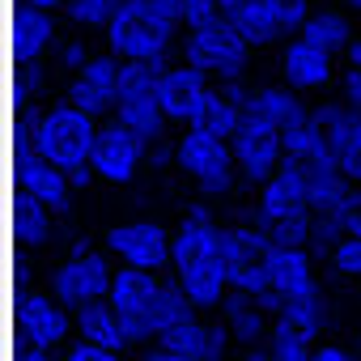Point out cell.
Listing matches in <instances>:
<instances>
[{
    "label": "cell",
    "instance_id": "obj_38",
    "mask_svg": "<svg viewBox=\"0 0 361 361\" xmlns=\"http://www.w3.org/2000/svg\"><path fill=\"white\" fill-rule=\"evenodd\" d=\"M90 47L81 43V39H68V43H56V64L64 68V73H81L85 64H90Z\"/></svg>",
    "mask_w": 361,
    "mask_h": 361
},
{
    "label": "cell",
    "instance_id": "obj_11",
    "mask_svg": "<svg viewBox=\"0 0 361 361\" xmlns=\"http://www.w3.org/2000/svg\"><path fill=\"white\" fill-rule=\"evenodd\" d=\"M111 281H115V268H111V259H106L102 251H73L64 264H56V272H51V293H56L68 310H77V306H85V302L106 298V293H111Z\"/></svg>",
    "mask_w": 361,
    "mask_h": 361
},
{
    "label": "cell",
    "instance_id": "obj_17",
    "mask_svg": "<svg viewBox=\"0 0 361 361\" xmlns=\"http://www.w3.org/2000/svg\"><path fill=\"white\" fill-rule=\"evenodd\" d=\"M18 188H22L18 200H35V204L51 209V213H68L73 209V192H77L73 178H68V170L56 166V161H47V157H39V153H26L22 157V166H18Z\"/></svg>",
    "mask_w": 361,
    "mask_h": 361
},
{
    "label": "cell",
    "instance_id": "obj_9",
    "mask_svg": "<svg viewBox=\"0 0 361 361\" xmlns=\"http://www.w3.org/2000/svg\"><path fill=\"white\" fill-rule=\"evenodd\" d=\"M68 336H77L73 327V310L56 298V293H26L18 302V348H43L56 353L68 344Z\"/></svg>",
    "mask_w": 361,
    "mask_h": 361
},
{
    "label": "cell",
    "instance_id": "obj_36",
    "mask_svg": "<svg viewBox=\"0 0 361 361\" xmlns=\"http://www.w3.org/2000/svg\"><path fill=\"white\" fill-rule=\"evenodd\" d=\"M327 259H331V268H336L340 276H353V281H361V234H344Z\"/></svg>",
    "mask_w": 361,
    "mask_h": 361
},
{
    "label": "cell",
    "instance_id": "obj_22",
    "mask_svg": "<svg viewBox=\"0 0 361 361\" xmlns=\"http://www.w3.org/2000/svg\"><path fill=\"white\" fill-rule=\"evenodd\" d=\"M13 43H18V51H22V64H39V60H43L47 51H56V43H60L56 13L18 5V35H13Z\"/></svg>",
    "mask_w": 361,
    "mask_h": 361
},
{
    "label": "cell",
    "instance_id": "obj_20",
    "mask_svg": "<svg viewBox=\"0 0 361 361\" xmlns=\"http://www.w3.org/2000/svg\"><path fill=\"white\" fill-rule=\"evenodd\" d=\"M323 128H327V145H331V161L361 183V111L348 106V102H323L314 106Z\"/></svg>",
    "mask_w": 361,
    "mask_h": 361
},
{
    "label": "cell",
    "instance_id": "obj_16",
    "mask_svg": "<svg viewBox=\"0 0 361 361\" xmlns=\"http://www.w3.org/2000/svg\"><path fill=\"white\" fill-rule=\"evenodd\" d=\"M281 77L298 94H319V90H327L336 81V51L319 47L306 35H293L285 43V51H281Z\"/></svg>",
    "mask_w": 361,
    "mask_h": 361
},
{
    "label": "cell",
    "instance_id": "obj_45",
    "mask_svg": "<svg viewBox=\"0 0 361 361\" xmlns=\"http://www.w3.org/2000/svg\"><path fill=\"white\" fill-rule=\"evenodd\" d=\"M314 5H319V0H314Z\"/></svg>",
    "mask_w": 361,
    "mask_h": 361
},
{
    "label": "cell",
    "instance_id": "obj_15",
    "mask_svg": "<svg viewBox=\"0 0 361 361\" xmlns=\"http://www.w3.org/2000/svg\"><path fill=\"white\" fill-rule=\"evenodd\" d=\"M119 81H123V60L115 51H94L90 64L68 77V102H77L81 111L102 119L106 111H115Z\"/></svg>",
    "mask_w": 361,
    "mask_h": 361
},
{
    "label": "cell",
    "instance_id": "obj_23",
    "mask_svg": "<svg viewBox=\"0 0 361 361\" xmlns=\"http://www.w3.org/2000/svg\"><path fill=\"white\" fill-rule=\"evenodd\" d=\"M272 234L251 217V221H238V226H226V264H230V276L234 272H247V268H259L272 251Z\"/></svg>",
    "mask_w": 361,
    "mask_h": 361
},
{
    "label": "cell",
    "instance_id": "obj_2",
    "mask_svg": "<svg viewBox=\"0 0 361 361\" xmlns=\"http://www.w3.org/2000/svg\"><path fill=\"white\" fill-rule=\"evenodd\" d=\"M106 298L123 314L132 344H153L170 327L188 323L196 314V302L183 293V285L174 276L166 281L161 272H145V268H128V264L115 268V281H111Z\"/></svg>",
    "mask_w": 361,
    "mask_h": 361
},
{
    "label": "cell",
    "instance_id": "obj_37",
    "mask_svg": "<svg viewBox=\"0 0 361 361\" xmlns=\"http://www.w3.org/2000/svg\"><path fill=\"white\" fill-rule=\"evenodd\" d=\"M178 13H183V30H196V26L221 22L226 5H221V0H178Z\"/></svg>",
    "mask_w": 361,
    "mask_h": 361
},
{
    "label": "cell",
    "instance_id": "obj_6",
    "mask_svg": "<svg viewBox=\"0 0 361 361\" xmlns=\"http://www.w3.org/2000/svg\"><path fill=\"white\" fill-rule=\"evenodd\" d=\"M161 68L166 64H149V60H123V81H119V98H115V119H123L128 128H136L149 145L161 140L166 132V106H161Z\"/></svg>",
    "mask_w": 361,
    "mask_h": 361
},
{
    "label": "cell",
    "instance_id": "obj_14",
    "mask_svg": "<svg viewBox=\"0 0 361 361\" xmlns=\"http://www.w3.org/2000/svg\"><path fill=\"white\" fill-rule=\"evenodd\" d=\"M298 213H310V183H306V161H293L285 157L281 170L259 183V196H255V221L259 226H272L281 217H298Z\"/></svg>",
    "mask_w": 361,
    "mask_h": 361
},
{
    "label": "cell",
    "instance_id": "obj_18",
    "mask_svg": "<svg viewBox=\"0 0 361 361\" xmlns=\"http://www.w3.org/2000/svg\"><path fill=\"white\" fill-rule=\"evenodd\" d=\"M157 344H166L170 353H178L183 361H226L230 357V344H234V331L226 327V319L213 323V319L192 314L188 323L170 327Z\"/></svg>",
    "mask_w": 361,
    "mask_h": 361
},
{
    "label": "cell",
    "instance_id": "obj_29",
    "mask_svg": "<svg viewBox=\"0 0 361 361\" xmlns=\"http://www.w3.org/2000/svg\"><path fill=\"white\" fill-rule=\"evenodd\" d=\"M276 319H285V323H293L298 331H306L310 340H319L323 327H327V298H323V293H310V298L285 302V310H281Z\"/></svg>",
    "mask_w": 361,
    "mask_h": 361
},
{
    "label": "cell",
    "instance_id": "obj_31",
    "mask_svg": "<svg viewBox=\"0 0 361 361\" xmlns=\"http://www.w3.org/2000/svg\"><path fill=\"white\" fill-rule=\"evenodd\" d=\"M51 209L35 204V200H18V243L22 247H43L51 238Z\"/></svg>",
    "mask_w": 361,
    "mask_h": 361
},
{
    "label": "cell",
    "instance_id": "obj_8",
    "mask_svg": "<svg viewBox=\"0 0 361 361\" xmlns=\"http://www.w3.org/2000/svg\"><path fill=\"white\" fill-rule=\"evenodd\" d=\"M106 255H115L128 268L145 272H170L174 264V234L161 221H119L106 230Z\"/></svg>",
    "mask_w": 361,
    "mask_h": 361
},
{
    "label": "cell",
    "instance_id": "obj_43",
    "mask_svg": "<svg viewBox=\"0 0 361 361\" xmlns=\"http://www.w3.org/2000/svg\"><path fill=\"white\" fill-rule=\"evenodd\" d=\"M243 361H276V357L268 353V344H255V348H247V353H243Z\"/></svg>",
    "mask_w": 361,
    "mask_h": 361
},
{
    "label": "cell",
    "instance_id": "obj_28",
    "mask_svg": "<svg viewBox=\"0 0 361 361\" xmlns=\"http://www.w3.org/2000/svg\"><path fill=\"white\" fill-rule=\"evenodd\" d=\"M314 344H319V340H310V336H306V331H298L293 323L272 319V331H268V353H272L276 361H310V357H314Z\"/></svg>",
    "mask_w": 361,
    "mask_h": 361
},
{
    "label": "cell",
    "instance_id": "obj_30",
    "mask_svg": "<svg viewBox=\"0 0 361 361\" xmlns=\"http://www.w3.org/2000/svg\"><path fill=\"white\" fill-rule=\"evenodd\" d=\"M243 115H247V111H243L238 102H230V98L217 90V94H213V102L204 106V115H200V123H196V128H204V132H213V136L234 140V132L243 128Z\"/></svg>",
    "mask_w": 361,
    "mask_h": 361
},
{
    "label": "cell",
    "instance_id": "obj_10",
    "mask_svg": "<svg viewBox=\"0 0 361 361\" xmlns=\"http://www.w3.org/2000/svg\"><path fill=\"white\" fill-rule=\"evenodd\" d=\"M234 157H238V174H243V183H268V178L281 170L285 161V140H281V128H272L268 119L259 115H243V128L234 132Z\"/></svg>",
    "mask_w": 361,
    "mask_h": 361
},
{
    "label": "cell",
    "instance_id": "obj_27",
    "mask_svg": "<svg viewBox=\"0 0 361 361\" xmlns=\"http://www.w3.org/2000/svg\"><path fill=\"white\" fill-rule=\"evenodd\" d=\"M302 35L314 39L319 47L336 51V56H344V47L357 39L353 26H348V9H336V5H314V13H310V22L302 26Z\"/></svg>",
    "mask_w": 361,
    "mask_h": 361
},
{
    "label": "cell",
    "instance_id": "obj_35",
    "mask_svg": "<svg viewBox=\"0 0 361 361\" xmlns=\"http://www.w3.org/2000/svg\"><path fill=\"white\" fill-rule=\"evenodd\" d=\"M268 5H272V13H276L285 35H302V26L314 13V0H268Z\"/></svg>",
    "mask_w": 361,
    "mask_h": 361
},
{
    "label": "cell",
    "instance_id": "obj_46",
    "mask_svg": "<svg viewBox=\"0 0 361 361\" xmlns=\"http://www.w3.org/2000/svg\"><path fill=\"white\" fill-rule=\"evenodd\" d=\"M357 285H361V281H357Z\"/></svg>",
    "mask_w": 361,
    "mask_h": 361
},
{
    "label": "cell",
    "instance_id": "obj_4",
    "mask_svg": "<svg viewBox=\"0 0 361 361\" xmlns=\"http://www.w3.org/2000/svg\"><path fill=\"white\" fill-rule=\"evenodd\" d=\"M98 132H102L98 115H90V111H81L77 102H68V98H64V102H56L51 111L35 115V123L22 132V145H26L30 153L47 157V161H56V166L73 170V166L94 161Z\"/></svg>",
    "mask_w": 361,
    "mask_h": 361
},
{
    "label": "cell",
    "instance_id": "obj_25",
    "mask_svg": "<svg viewBox=\"0 0 361 361\" xmlns=\"http://www.w3.org/2000/svg\"><path fill=\"white\" fill-rule=\"evenodd\" d=\"M281 140H285V157H293V161H306V166L331 161L327 128H323V119H319V111H314V106H310L302 119H293V123L281 132Z\"/></svg>",
    "mask_w": 361,
    "mask_h": 361
},
{
    "label": "cell",
    "instance_id": "obj_39",
    "mask_svg": "<svg viewBox=\"0 0 361 361\" xmlns=\"http://www.w3.org/2000/svg\"><path fill=\"white\" fill-rule=\"evenodd\" d=\"M64 361H123V353H115V348H102V344L73 340V344L64 348Z\"/></svg>",
    "mask_w": 361,
    "mask_h": 361
},
{
    "label": "cell",
    "instance_id": "obj_42",
    "mask_svg": "<svg viewBox=\"0 0 361 361\" xmlns=\"http://www.w3.org/2000/svg\"><path fill=\"white\" fill-rule=\"evenodd\" d=\"M18 5H26V9H47V13H56V9H64L68 0H18Z\"/></svg>",
    "mask_w": 361,
    "mask_h": 361
},
{
    "label": "cell",
    "instance_id": "obj_34",
    "mask_svg": "<svg viewBox=\"0 0 361 361\" xmlns=\"http://www.w3.org/2000/svg\"><path fill=\"white\" fill-rule=\"evenodd\" d=\"M340 98L361 111V39L344 47V73H340Z\"/></svg>",
    "mask_w": 361,
    "mask_h": 361
},
{
    "label": "cell",
    "instance_id": "obj_24",
    "mask_svg": "<svg viewBox=\"0 0 361 361\" xmlns=\"http://www.w3.org/2000/svg\"><path fill=\"white\" fill-rule=\"evenodd\" d=\"M221 319H226V327L234 331V340H238V344H247V348L268 344L272 314H268L255 298H247V293H234V289H230V298L221 302Z\"/></svg>",
    "mask_w": 361,
    "mask_h": 361
},
{
    "label": "cell",
    "instance_id": "obj_13",
    "mask_svg": "<svg viewBox=\"0 0 361 361\" xmlns=\"http://www.w3.org/2000/svg\"><path fill=\"white\" fill-rule=\"evenodd\" d=\"M145 153H149V140L128 128L123 119H111L102 123L98 132V149H94V170L102 183H132L136 170L145 166Z\"/></svg>",
    "mask_w": 361,
    "mask_h": 361
},
{
    "label": "cell",
    "instance_id": "obj_40",
    "mask_svg": "<svg viewBox=\"0 0 361 361\" xmlns=\"http://www.w3.org/2000/svg\"><path fill=\"white\" fill-rule=\"evenodd\" d=\"M310 361H361V353L348 348V344H314Z\"/></svg>",
    "mask_w": 361,
    "mask_h": 361
},
{
    "label": "cell",
    "instance_id": "obj_5",
    "mask_svg": "<svg viewBox=\"0 0 361 361\" xmlns=\"http://www.w3.org/2000/svg\"><path fill=\"white\" fill-rule=\"evenodd\" d=\"M174 161L204 196H230L238 183V157L226 136H213L204 128H183V136L174 140Z\"/></svg>",
    "mask_w": 361,
    "mask_h": 361
},
{
    "label": "cell",
    "instance_id": "obj_41",
    "mask_svg": "<svg viewBox=\"0 0 361 361\" xmlns=\"http://www.w3.org/2000/svg\"><path fill=\"white\" fill-rule=\"evenodd\" d=\"M136 361H183V357H178V353H170L166 344H157V340H153V344H145V348L136 353Z\"/></svg>",
    "mask_w": 361,
    "mask_h": 361
},
{
    "label": "cell",
    "instance_id": "obj_12",
    "mask_svg": "<svg viewBox=\"0 0 361 361\" xmlns=\"http://www.w3.org/2000/svg\"><path fill=\"white\" fill-rule=\"evenodd\" d=\"M213 77L192 68V64H166L161 68V106H166V119L178 123V128H196L204 106L213 102Z\"/></svg>",
    "mask_w": 361,
    "mask_h": 361
},
{
    "label": "cell",
    "instance_id": "obj_32",
    "mask_svg": "<svg viewBox=\"0 0 361 361\" xmlns=\"http://www.w3.org/2000/svg\"><path fill=\"white\" fill-rule=\"evenodd\" d=\"M123 0H68L64 13L77 30H106V22L115 18V9Z\"/></svg>",
    "mask_w": 361,
    "mask_h": 361
},
{
    "label": "cell",
    "instance_id": "obj_21",
    "mask_svg": "<svg viewBox=\"0 0 361 361\" xmlns=\"http://www.w3.org/2000/svg\"><path fill=\"white\" fill-rule=\"evenodd\" d=\"M73 327H77V340H85V344H102V348H115V353L136 348L132 336H128V323L111 306V298H98V302L77 306L73 310Z\"/></svg>",
    "mask_w": 361,
    "mask_h": 361
},
{
    "label": "cell",
    "instance_id": "obj_3",
    "mask_svg": "<svg viewBox=\"0 0 361 361\" xmlns=\"http://www.w3.org/2000/svg\"><path fill=\"white\" fill-rule=\"evenodd\" d=\"M178 30H183L178 0H123L115 18L106 22L102 39H106V51H115L119 60L166 64Z\"/></svg>",
    "mask_w": 361,
    "mask_h": 361
},
{
    "label": "cell",
    "instance_id": "obj_1",
    "mask_svg": "<svg viewBox=\"0 0 361 361\" xmlns=\"http://www.w3.org/2000/svg\"><path fill=\"white\" fill-rule=\"evenodd\" d=\"M170 276L183 285V293L196 302V310H221V302L230 298L226 226H217L204 204H192L174 230Z\"/></svg>",
    "mask_w": 361,
    "mask_h": 361
},
{
    "label": "cell",
    "instance_id": "obj_26",
    "mask_svg": "<svg viewBox=\"0 0 361 361\" xmlns=\"http://www.w3.org/2000/svg\"><path fill=\"white\" fill-rule=\"evenodd\" d=\"M247 111L285 132V128H289L293 119H302L310 106H302V94L289 90V85H259V90L251 94V106H247Z\"/></svg>",
    "mask_w": 361,
    "mask_h": 361
},
{
    "label": "cell",
    "instance_id": "obj_7",
    "mask_svg": "<svg viewBox=\"0 0 361 361\" xmlns=\"http://www.w3.org/2000/svg\"><path fill=\"white\" fill-rule=\"evenodd\" d=\"M251 43L221 18L209 26H196L183 35V64L209 73L213 81H243L247 64H251Z\"/></svg>",
    "mask_w": 361,
    "mask_h": 361
},
{
    "label": "cell",
    "instance_id": "obj_33",
    "mask_svg": "<svg viewBox=\"0 0 361 361\" xmlns=\"http://www.w3.org/2000/svg\"><path fill=\"white\" fill-rule=\"evenodd\" d=\"M310 226H314V213H298V217H281L264 230L272 234L276 247H310Z\"/></svg>",
    "mask_w": 361,
    "mask_h": 361
},
{
    "label": "cell",
    "instance_id": "obj_19",
    "mask_svg": "<svg viewBox=\"0 0 361 361\" xmlns=\"http://www.w3.org/2000/svg\"><path fill=\"white\" fill-rule=\"evenodd\" d=\"M264 272H268V289L281 302H298V298L323 293L319 289V276H314L310 247H272L268 259H264Z\"/></svg>",
    "mask_w": 361,
    "mask_h": 361
},
{
    "label": "cell",
    "instance_id": "obj_44",
    "mask_svg": "<svg viewBox=\"0 0 361 361\" xmlns=\"http://www.w3.org/2000/svg\"><path fill=\"white\" fill-rule=\"evenodd\" d=\"M340 9H348V13H361V0H336Z\"/></svg>",
    "mask_w": 361,
    "mask_h": 361
}]
</instances>
